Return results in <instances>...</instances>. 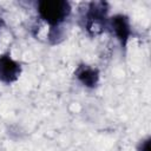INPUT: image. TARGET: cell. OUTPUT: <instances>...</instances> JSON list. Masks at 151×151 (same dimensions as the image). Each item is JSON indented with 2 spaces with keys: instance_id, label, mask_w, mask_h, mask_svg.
I'll list each match as a JSON object with an SVG mask.
<instances>
[{
  "instance_id": "obj_4",
  "label": "cell",
  "mask_w": 151,
  "mask_h": 151,
  "mask_svg": "<svg viewBox=\"0 0 151 151\" xmlns=\"http://www.w3.org/2000/svg\"><path fill=\"white\" fill-rule=\"evenodd\" d=\"M109 27L122 47H125L131 35V24L129 17L125 14H114L109 20Z\"/></svg>"
},
{
  "instance_id": "obj_5",
  "label": "cell",
  "mask_w": 151,
  "mask_h": 151,
  "mask_svg": "<svg viewBox=\"0 0 151 151\" xmlns=\"http://www.w3.org/2000/svg\"><path fill=\"white\" fill-rule=\"evenodd\" d=\"M74 76L81 85H84L85 87H88V88L96 87L98 85V81H99L98 68L92 67L87 64H80L77 67Z\"/></svg>"
},
{
  "instance_id": "obj_7",
  "label": "cell",
  "mask_w": 151,
  "mask_h": 151,
  "mask_svg": "<svg viewBox=\"0 0 151 151\" xmlns=\"http://www.w3.org/2000/svg\"><path fill=\"white\" fill-rule=\"evenodd\" d=\"M1 25H2V20L0 19V27H1Z\"/></svg>"
},
{
  "instance_id": "obj_3",
  "label": "cell",
  "mask_w": 151,
  "mask_h": 151,
  "mask_svg": "<svg viewBox=\"0 0 151 151\" xmlns=\"http://www.w3.org/2000/svg\"><path fill=\"white\" fill-rule=\"evenodd\" d=\"M21 74V64L11 57L7 51L0 54V81L12 84L19 79Z\"/></svg>"
},
{
  "instance_id": "obj_1",
  "label": "cell",
  "mask_w": 151,
  "mask_h": 151,
  "mask_svg": "<svg viewBox=\"0 0 151 151\" xmlns=\"http://www.w3.org/2000/svg\"><path fill=\"white\" fill-rule=\"evenodd\" d=\"M39 17L51 27H58L71 14V5L65 0H42L37 4Z\"/></svg>"
},
{
  "instance_id": "obj_2",
  "label": "cell",
  "mask_w": 151,
  "mask_h": 151,
  "mask_svg": "<svg viewBox=\"0 0 151 151\" xmlns=\"http://www.w3.org/2000/svg\"><path fill=\"white\" fill-rule=\"evenodd\" d=\"M106 2H91L86 13V25L85 28L92 35H97L104 31L106 25Z\"/></svg>"
},
{
  "instance_id": "obj_6",
  "label": "cell",
  "mask_w": 151,
  "mask_h": 151,
  "mask_svg": "<svg viewBox=\"0 0 151 151\" xmlns=\"http://www.w3.org/2000/svg\"><path fill=\"white\" fill-rule=\"evenodd\" d=\"M138 151H150V138H146L139 143Z\"/></svg>"
}]
</instances>
